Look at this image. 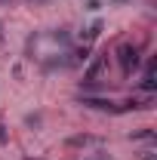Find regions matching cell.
<instances>
[{"mask_svg":"<svg viewBox=\"0 0 157 160\" xmlns=\"http://www.w3.org/2000/svg\"><path fill=\"white\" fill-rule=\"evenodd\" d=\"M139 62H142V52H139L136 43H120L117 46V65H120V74H123V77H129V74L136 71Z\"/></svg>","mask_w":157,"mask_h":160,"instance_id":"obj_1","label":"cell"},{"mask_svg":"<svg viewBox=\"0 0 157 160\" xmlns=\"http://www.w3.org/2000/svg\"><path fill=\"white\" fill-rule=\"evenodd\" d=\"M77 105L89 108V111H108V114H120V105L111 99H102V96H77Z\"/></svg>","mask_w":157,"mask_h":160,"instance_id":"obj_2","label":"cell"},{"mask_svg":"<svg viewBox=\"0 0 157 160\" xmlns=\"http://www.w3.org/2000/svg\"><path fill=\"white\" fill-rule=\"evenodd\" d=\"M62 68H71L68 52L65 56H53V59H43V71H62Z\"/></svg>","mask_w":157,"mask_h":160,"instance_id":"obj_3","label":"cell"},{"mask_svg":"<svg viewBox=\"0 0 157 160\" xmlns=\"http://www.w3.org/2000/svg\"><path fill=\"white\" fill-rule=\"evenodd\" d=\"M49 40H53V43H59V46H71L74 34H71L68 28H53V31H49Z\"/></svg>","mask_w":157,"mask_h":160,"instance_id":"obj_4","label":"cell"},{"mask_svg":"<svg viewBox=\"0 0 157 160\" xmlns=\"http://www.w3.org/2000/svg\"><path fill=\"white\" fill-rule=\"evenodd\" d=\"M102 28H105V25H102V19H96L93 25H89V28H86V31H80V40H83V43L89 46V43H93L99 34H102Z\"/></svg>","mask_w":157,"mask_h":160,"instance_id":"obj_5","label":"cell"},{"mask_svg":"<svg viewBox=\"0 0 157 160\" xmlns=\"http://www.w3.org/2000/svg\"><path fill=\"white\" fill-rule=\"evenodd\" d=\"M105 62H108V52H102V56H96V59H93V65L86 68V80H99V71L105 68Z\"/></svg>","mask_w":157,"mask_h":160,"instance_id":"obj_6","label":"cell"},{"mask_svg":"<svg viewBox=\"0 0 157 160\" xmlns=\"http://www.w3.org/2000/svg\"><path fill=\"white\" fill-rule=\"evenodd\" d=\"M83 145H102V139H96V136H71L68 139V148H83Z\"/></svg>","mask_w":157,"mask_h":160,"instance_id":"obj_7","label":"cell"},{"mask_svg":"<svg viewBox=\"0 0 157 160\" xmlns=\"http://www.w3.org/2000/svg\"><path fill=\"white\" fill-rule=\"evenodd\" d=\"M129 139H133V142H154L157 139V136H154V129H148V126H142V129H136V132H129Z\"/></svg>","mask_w":157,"mask_h":160,"instance_id":"obj_8","label":"cell"},{"mask_svg":"<svg viewBox=\"0 0 157 160\" xmlns=\"http://www.w3.org/2000/svg\"><path fill=\"white\" fill-rule=\"evenodd\" d=\"M25 126H28V129H40V126H43V114H40V111L25 114Z\"/></svg>","mask_w":157,"mask_h":160,"instance_id":"obj_9","label":"cell"},{"mask_svg":"<svg viewBox=\"0 0 157 160\" xmlns=\"http://www.w3.org/2000/svg\"><path fill=\"white\" fill-rule=\"evenodd\" d=\"M6 142H9V129H6V123L0 117V145H6Z\"/></svg>","mask_w":157,"mask_h":160,"instance_id":"obj_10","label":"cell"},{"mask_svg":"<svg viewBox=\"0 0 157 160\" xmlns=\"http://www.w3.org/2000/svg\"><path fill=\"white\" fill-rule=\"evenodd\" d=\"M86 9H93V12L102 9V0H86Z\"/></svg>","mask_w":157,"mask_h":160,"instance_id":"obj_11","label":"cell"},{"mask_svg":"<svg viewBox=\"0 0 157 160\" xmlns=\"http://www.w3.org/2000/svg\"><path fill=\"white\" fill-rule=\"evenodd\" d=\"M89 160H114V157H108V154H105V151H99L96 157H89Z\"/></svg>","mask_w":157,"mask_h":160,"instance_id":"obj_12","label":"cell"},{"mask_svg":"<svg viewBox=\"0 0 157 160\" xmlns=\"http://www.w3.org/2000/svg\"><path fill=\"white\" fill-rule=\"evenodd\" d=\"M142 160H157V157H154V151H142Z\"/></svg>","mask_w":157,"mask_h":160,"instance_id":"obj_13","label":"cell"},{"mask_svg":"<svg viewBox=\"0 0 157 160\" xmlns=\"http://www.w3.org/2000/svg\"><path fill=\"white\" fill-rule=\"evenodd\" d=\"M13 3H16V0H0V6H13Z\"/></svg>","mask_w":157,"mask_h":160,"instance_id":"obj_14","label":"cell"},{"mask_svg":"<svg viewBox=\"0 0 157 160\" xmlns=\"http://www.w3.org/2000/svg\"><path fill=\"white\" fill-rule=\"evenodd\" d=\"M31 3H46V0H31Z\"/></svg>","mask_w":157,"mask_h":160,"instance_id":"obj_15","label":"cell"},{"mask_svg":"<svg viewBox=\"0 0 157 160\" xmlns=\"http://www.w3.org/2000/svg\"><path fill=\"white\" fill-rule=\"evenodd\" d=\"M0 40H3V25H0Z\"/></svg>","mask_w":157,"mask_h":160,"instance_id":"obj_16","label":"cell"},{"mask_svg":"<svg viewBox=\"0 0 157 160\" xmlns=\"http://www.w3.org/2000/svg\"><path fill=\"white\" fill-rule=\"evenodd\" d=\"M28 160H34V157H28Z\"/></svg>","mask_w":157,"mask_h":160,"instance_id":"obj_17","label":"cell"}]
</instances>
